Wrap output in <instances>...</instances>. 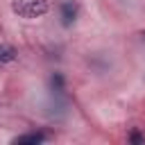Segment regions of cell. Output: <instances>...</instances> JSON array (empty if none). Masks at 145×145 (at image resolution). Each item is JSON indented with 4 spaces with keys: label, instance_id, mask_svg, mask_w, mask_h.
Returning a JSON list of instances; mask_svg holds the SVG:
<instances>
[{
    "label": "cell",
    "instance_id": "obj_1",
    "mask_svg": "<svg viewBox=\"0 0 145 145\" xmlns=\"http://www.w3.org/2000/svg\"><path fill=\"white\" fill-rule=\"evenodd\" d=\"M11 11L20 18H39L50 11V2L48 0H14Z\"/></svg>",
    "mask_w": 145,
    "mask_h": 145
},
{
    "label": "cell",
    "instance_id": "obj_5",
    "mask_svg": "<svg viewBox=\"0 0 145 145\" xmlns=\"http://www.w3.org/2000/svg\"><path fill=\"white\" fill-rule=\"evenodd\" d=\"M129 140H131V143H145V136H140V134H131Z\"/></svg>",
    "mask_w": 145,
    "mask_h": 145
},
{
    "label": "cell",
    "instance_id": "obj_6",
    "mask_svg": "<svg viewBox=\"0 0 145 145\" xmlns=\"http://www.w3.org/2000/svg\"><path fill=\"white\" fill-rule=\"evenodd\" d=\"M140 39H143V41H145V29H143V32H140Z\"/></svg>",
    "mask_w": 145,
    "mask_h": 145
},
{
    "label": "cell",
    "instance_id": "obj_4",
    "mask_svg": "<svg viewBox=\"0 0 145 145\" xmlns=\"http://www.w3.org/2000/svg\"><path fill=\"white\" fill-rule=\"evenodd\" d=\"M16 59V50L11 45H0V63H9Z\"/></svg>",
    "mask_w": 145,
    "mask_h": 145
},
{
    "label": "cell",
    "instance_id": "obj_2",
    "mask_svg": "<svg viewBox=\"0 0 145 145\" xmlns=\"http://www.w3.org/2000/svg\"><path fill=\"white\" fill-rule=\"evenodd\" d=\"M77 14H79V5H77L75 0H63V2L59 5V16H61V25H63V27H70V25L75 23Z\"/></svg>",
    "mask_w": 145,
    "mask_h": 145
},
{
    "label": "cell",
    "instance_id": "obj_3",
    "mask_svg": "<svg viewBox=\"0 0 145 145\" xmlns=\"http://www.w3.org/2000/svg\"><path fill=\"white\" fill-rule=\"evenodd\" d=\"M45 138H48V134H45V131H29V134L16 136V138H14V143H16V145H39V143H43Z\"/></svg>",
    "mask_w": 145,
    "mask_h": 145
}]
</instances>
